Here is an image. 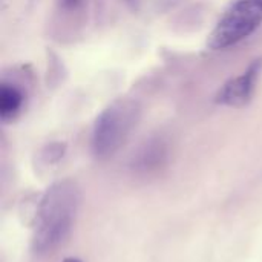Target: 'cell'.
Listing matches in <instances>:
<instances>
[{
  "instance_id": "52a82bcc",
  "label": "cell",
  "mask_w": 262,
  "mask_h": 262,
  "mask_svg": "<svg viewBox=\"0 0 262 262\" xmlns=\"http://www.w3.org/2000/svg\"><path fill=\"white\" fill-rule=\"evenodd\" d=\"M63 154H64V144H61V143H54V144H49V146L43 150L41 157H43V161H45L46 164H52V163L60 161L61 157H63Z\"/></svg>"
},
{
  "instance_id": "5b68a950",
  "label": "cell",
  "mask_w": 262,
  "mask_h": 262,
  "mask_svg": "<svg viewBox=\"0 0 262 262\" xmlns=\"http://www.w3.org/2000/svg\"><path fill=\"white\" fill-rule=\"evenodd\" d=\"M25 91L9 81H3L0 86V118L3 123L14 121L23 111L25 106Z\"/></svg>"
},
{
  "instance_id": "277c9868",
  "label": "cell",
  "mask_w": 262,
  "mask_h": 262,
  "mask_svg": "<svg viewBox=\"0 0 262 262\" xmlns=\"http://www.w3.org/2000/svg\"><path fill=\"white\" fill-rule=\"evenodd\" d=\"M262 72V57L250 63V66L239 74L227 80L215 95V103L229 107H244L247 106L255 94L256 83Z\"/></svg>"
},
{
  "instance_id": "ba28073f",
  "label": "cell",
  "mask_w": 262,
  "mask_h": 262,
  "mask_svg": "<svg viewBox=\"0 0 262 262\" xmlns=\"http://www.w3.org/2000/svg\"><path fill=\"white\" fill-rule=\"evenodd\" d=\"M58 3L63 9L71 11V9H77L83 3V0H58Z\"/></svg>"
},
{
  "instance_id": "30bf717a",
  "label": "cell",
  "mask_w": 262,
  "mask_h": 262,
  "mask_svg": "<svg viewBox=\"0 0 262 262\" xmlns=\"http://www.w3.org/2000/svg\"><path fill=\"white\" fill-rule=\"evenodd\" d=\"M256 2H259V3H261V5H262V0H256Z\"/></svg>"
},
{
  "instance_id": "6da1fadb",
  "label": "cell",
  "mask_w": 262,
  "mask_h": 262,
  "mask_svg": "<svg viewBox=\"0 0 262 262\" xmlns=\"http://www.w3.org/2000/svg\"><path fill=\"white\" fill-rule=\"evenodd\" d=\"M80 204V189L72 180L54 183L41 196L34 227V249L48 253L60 246L72 230Z\"/></svg>"
},
{
  "instance_id": "9c48e42d",
  "label": "cell",
  "mask_w": 262,
  "mask_h": 262,
  "mask_svg": "<svg viewBox=\"0 0 262 262\" xmlns=\"http://www.w3.org/2000/svg\"><path fill=\"white\" fill-rule=\"evenodd\" d=\"M63 262H83V261H80L78 258H66V259H63Z\"/></svg>"
},
{
  "instance_id": "7a4b0ae2",
  "label": "cell",
  "mask_w": 262,
  "mask_h": 262,
  "mask_svg": "<svg viewBox=\"0 0 262 262\" xmlns=\"http://www.w3.org/2000/svg\"><path fill=\"white\" fill-rule=\"evenodd\" d=\"M141 117V106L135 98H117L97 117L92 130V152L106 160L117 154L130 137Z\"/></svg>"
},
{
  "instance_id": "8992f818",
  "label": "cell",
  "mask_w": 262,
  "mask_h": 262,
  "mask_svg": "<svg viewBox=\"0 0 262 262\" xmlns=\"http://www.w3.org/2000/svg\"><path fill=\"white\" fill-rule=\"evenodd\" d=\"M167 158V147L161 140H155L146 144L134 161V167L140 172H152L166 161Z\"/></svg>"
},
{
  "instance_id": "3957f363",
  "label": "cell",
  "mask_w": 262,
  "mask_h": 262,
  "mask_svg": "<svg viewBox=\"0 0 262 262\" xmlns=\"http://www.w3.org/2000/svg\"><path fill=\"white\" fill-rule=\"evenodd\" d=\"M262 25V5L256 0H236L223 14L207 38L212 51L229 49L250 37Z\"/></svg>"
}]
</instances>
